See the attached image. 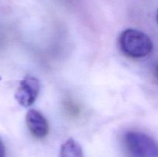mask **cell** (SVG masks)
I'll return each mask as SVG.
<instances>
[{
  "mask_svg": "<svg viewBox=\"0 0 158 157\" xmlns=\"http://www.w3.org/2000/svg\"><path fill=\"white\" fill-rule=\"evenodd\" d=\"M0 157H6V149L1 137H0Z\"/></svg>",
  "mask_w": 158,
  "mask_h": 157,
  "instance_id": "8992f818",
  "label": "cell"
},
{
  "mask_svg": "<svg viewBox=\"0 0 158 157\" xmlns=\"http://www.w3.org/2000/svg\"><path fill=\"white\" fill-rule=\"evenodd\" d=\"M26 122L29 132L34 137L43 139L49 132V123L44 115L35 109H29L26 113Z\"/></svg>",
  "mask_w": 158,
  "mask_h": 157,
  "instance_id": "277c9868",
  "label": "cell"
},
{
  "mask_svg": "<svg viewBox=\"0 0 158 157\" xmlns=\"http://www.w3.org/2000/svg\"><path fill=\"white\" fill-rule=\"evenodd\" d=\"M156 18H157V22L158 23V10H157V17H156Z\"/></svg>",
  "mask_w": 158,
  "mask_h": 157,
  "instance_id": "ba28073f",
  "label": "cell"
},
{
  "mask_svg": "<svg viewBox=\"0 0 158 157\" xmlns=\"http://www.w3.org/2000/svg\"><path fill=\"white\" fill-rule=\"evenodd\" d=\"M40 89V84L38 78L27 75L22 80L15 92V100L23 107H29L35 101Z\"/></svg>",
  "mask_w": 158,
  "mask_h": 157,
  "instance_id": "3957f363",
  "label": "cell"
},
{
  "mask_svg": "<svg viewBox=\"0 0 158 157\" xmlns=\"http://www.w3.org/2000/svg\"><path fill=\"white\" fill-rule=\"evenodd\" d=\"M119 46L123 54L134 58L146 57L152 52L153 42L144 32L127 29L119 37Z\"/></svg>",
  "mask_w": 158,
  "mask_h": 157,
  "instance_id": "6da1fadb",
  "label": "cell"
},
{
  "mask_svg": "<svg viewBox=\"0 0 158 157\" xmlns=\"http://www.w3.org/2000/svg\"><path fill=\"white\" fill-rule=\"evenodd\" d=\"M123 145L128 157H158V144L147 134L129 131L123 135Z\"/></svg>",
  "mask_w": 158,
  "mask_h": 157,
  "instance_id": "7a4b0ae2",
  "label": "cell"
},
{
  "mask_svg": "<svg viewBox=\"0 0 158 157\" xmlns=\"http://www.w3.org/2000/svg\"><path fill=\"white\" fill-rule=\"evenodd\" d=\"M59 157H83L82 146L73 139H68L61 146Z\"/></svg>",
  "mask_w": 158,
  "mask_h": 157,
  "instance_id": "5b68a950",
  "label": "cell"
},
{
  "mask_svg": "<svg viewBox=\"0 0 158 157\" xmlns=\"http://www.w3.org/2000/svg\"><path fill=\"white\" fill-rule=\"evenodd\" d=\"M155 74H156V76L158 78V65L156 66V68H155Z\"/></svg>",
  "mask_w": 158,
  "mask_h": 157,
  "instance_id": "52a82bcc",
  "label": "cell"
}]
</instances>
